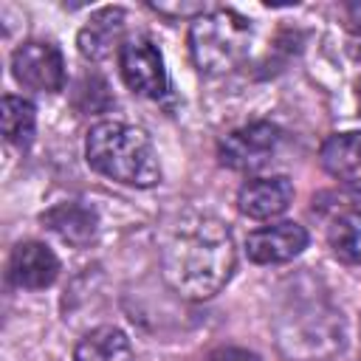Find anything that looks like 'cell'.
<instances>
[{
  "mask_svg": "<svg viewBox=\"0 0 361 361\" xmlns=\"http://www.w3.org/2000/svg\"><path fill=\"white\" fill-rule=\"evenodd\" d=\"M237 265L228 226L206 212L178 214L161 243V274L183 299H212L226 288Z\"/></svg>",
  "mask_w": 361,
  "mask_h": 361,
  "instance_id": "1",
  "label": "cell"
},
{
  "mask_svg": "<svg viewBox=\"0 0 361 361\" xmlns=\"http://www.w3.org/2000/svg\"><path fill=\"white\" fill-rule=\"evenodd\" d=\"M85 158L99 175L124 183L149 189L161 183V164L149 135L141 127L124 121H99L85 138Z\"/></svg>",
  "mask_w": 361,
  "mask_h": 361,
  "instance_id": "2",
  "label": "cell"
},
{
  "mask_svg": "<svg viewBox=\"0 0 361 361\" xmlns=\"http://www.w3.org/2000/svg\"><path fill=\"white\" fill-rule=\"evenodd\" d=\"M254 42V23L234 8H212L189 28V54L200 73L223 76L240 68Z\"/></svg>",
  "mask_w": 361,
  "mask_h": 361,
  "instance_id": "3",
  "label": "cell"
},
{
  "mask_svg": "<svg viewBox=\"0 0 361 361\" xmlns=\"http://www.w3.org/2000/svg\"><path fill=\"white\" fill-rule=\"evenodd\" d=\"M118 71L124 85L144 99H161L169 90L164 56L149 37L124 39V45L118 48Z\"/></svg>",
  "mask_w": 361,
  "mask_h": 361,
  "instance_id": "4",
  "label": "cell"
},
{
  "mask_svg": "<svg viewBox=\"0 0 361 361\" xmlns=\"http://www.w3.org/2000/svg\"><path fill=\"white\" fill-rule=\"evenodd\" d=\"M282 133L276 124L271 121H251L245 127L231 130L220 147H217V158L223 166L234 169V172H254L259 166H265L279 144Z\"/></svg>",
  "mask_w": 361,
  "mask_h": 361,
  "instance_id": "5",
  "label": "cell"
},
{
  "mask_svg": "<svg viewBox=\"0 0 361 361\" xmlns=\"http://www.w3.org/2000/svg\"><path fill=\"white\" fill-rule=\"evenodd\" d=\"M14 79L37 93H59L65 87V59L54 42L28 39L11 54Z\"/></svg>",
  "mask_w": 361,
  "mask_h": 361,
  "instance_id": "6",
  "label": "cell"
},
{
  "mask_svg": "<svg viewBox=\"0 0 361 361\" xmlns=\"http://www.w3.org/2000/svg\"><path fill=\"white\" fill-rule=\"evenodd\" d=\"M307 245V231L305 226L285 220L274 226H262L245 237V257L257 265H276L299 257Z\"/></svg>",
  "mask_w": 361,
  "mask_h": 361,
  "instance_id": "7",
  "label": "cell"
},
{
  "mask_svg": "<svg viewBox=\"0 0 361 361\" xmlns=\"http://www.w3.org/2000/svg\"><path fill=\"white\" fill-rule=\"evenodd\" d=\"M56 274H59V259L45 243L25 240L17 243L8 254L6 276L14 288H25V290L48 288L56 279Z\"/></svg>",
  "mask_w": 361,
  "mask_h": 361,
  "instance_id": "8",
  "label": "cell"
},
{
  "mask_svg": "<svg viewBox=\"0 0 361 361\" xmlns=\"http://www.w3.org/2000/svg\"><path fill=\"white\" fill-rule=\"evenodd\" d=\"M293 200V183L285 175L274 178H251L237 192V209L251 220L279 217Z\"/></svg>",
  "mask_w": 361,
  "mask_h": 361,
  "instance_id": "9",
  "label": "cell"
},
{
  "mask_svg": "<svg viewBox=\"0 0 361 361\" xmlns=\"http://www.w3.org/2000/svg\"><path fill=\"white\" fill-rule=\"evenodd\" d=\"M124 28H127V14L118 6H107L99 8L96 14H90V20L82 25L76 45L79 54L90 62H102L104 56H110L116 48L124 45Z\"/></svg>",
  "mask_w": 361,
  "mask_h": 361,
  "instance_id": "10",
  "label": "cell"
},
{
  "mask_svg": "<svg viewBox=\"0 0 361 361\" xmlns=\"http://www.w3.org/2000/svg\"><path fill=\"white\" fill-rule=\"evenodd\" d=\"M39 220L45 223V228H51L62 243L68 245H87L96 231H99V214L93 206L82 203V200H65L51 206L48 212L39 214Z\"/></svg>",
  "mask_w": 361,
  "mask_h": 361,
  "instance_id": "11",
  "label": "cell"
},
{
  "mask_svg": "<svg viewBox=\"0 0 361 361\" xmlns=\"http://www.w3.org/2000/svg\"><path fill=\"white\" fill-rule=\"evenodd\" d=\"M319 161L327 175H333L341 183H361V133H333L322 149Z\"/></svg>",
  "mask_w": 361,
  "mask_h": 361,
  "instance_id": "12",
  "label": "cell"
},
{
  "mask_svg": "<svg viewBox=\"0 0 361 361\" xmlns=\"http://www.w3.org/2000/svg\"><path fill=\"white\" fill-rule=\"evenodd\" d=\"M73 361H135V355L124 330L113 324H102L79 338L73 350Z\"/></svg>",
  "mask_w": 361,
  "mask_h": 361,
  "instance_id": "13",
  "label": "cell"
},
{
  "mask_svg": "<svg viewBox=\"0 0 361 361\" xmlns=\"http://www.w3.org/2000/svg\"><path fill=\"white\" fill-rule=\"evenodd\" d=\"M3 135L14 147H28L34 141L37 130V110L23 96H3V113H0Z\"/></svg>",
  "mask_w": 361,
  "mask_h": 361,
  "instance_id": "14",
  "label": "cell"
},
{
  "mask_svg": "<svg viewBox=\"0 0 361 361\" xmlns=\"http://www.w3.org/2000/svg\"><path fill=\"white\" fill-rule=\"evenodd\" d=\"M330 248L344 262L361 265V209L341 214L330 226Z\"/></svg>",
  "mask_w": 361,
  "mask_h": 361,
  "instance_id": "15",
  "label": "cell"
},
{
  "mask_svg": "<svg viewBox=\"0 0 361 361\" xmlns=\"http://www.w3.org/2000/svg\"><path fill=\"white\" fill-rule=\"evenodd\" d=\"M149 8L161 17H169V20H183V17H203L209 11L206 3H149Z\"/></svg>",
  "mask_w": 361,
  "mask_h": 361,
  "instance_id": "16",
  "label": "cell"
},
{
  "mask_svg": "<svg viewBox=\"0 0 361 361\" xmlns=\"http://www.w3.org/2000/svg\"><path fill=\"white\" fill-rule=\"evenodd\" d=\"M206 361H259V355L245 347H217L206 355Z\"/></svg>",
  "mask_w": 361,
  "mask_h": 361,
  "instance_id": "17",
  "label": "cell"
},
{
  "mask_svg": "<svg viewBox=\"0 0 361 361\" xmlns=\"http://www.w3.org/2000/svg\"><path fill=\"white\" fill-rule=\"evenodd\" d=\"M344 14H347V28L353 34H361V0H353L344 6Z\"/></svg>",
  "mask_w": 361,
  "mask_h": 361,
  "instance_id": "18",
  "label": "cell"
},
{
  "mask_svg": "<svg viewBox=\"0 0 361 361\" xmlns=\"http://www.w3.org/2000/svg\"><path fill=\"white\" fill-rule=\"evenodd\" d=\"M358 104H361V82H358Z\"/></svg>",
  "mask_w": 361,
  "mask_h": 361,
  "instance_id": "19",
  "label": "cell"
}]
</instances>
